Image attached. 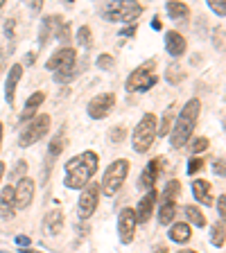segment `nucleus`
Returning a JSON list of instances; mask_svg holds the SVG:
<instances>
[{"label":"nucleus","mask_w":226,"mask_h":253,"mask_svg":"<svg viewBox=\"0 0 226 253\" xmlns=\"http://www.w3.org/2000/svg\"><path fill=\"white\" fill-rule=\"evenodd\" d=\"M97 154L95 151H84L79 156L70 158L66 163V188L79 190L93 179V174L97 172Z\"/></svg>","instance_id":"obj_1"},{"label":"nucleus","mask_w":226,"mask_h":253,"mask_svg":"<svg viewBox=\"0 0 226 253\" xmlns=\"http://www.w3.org/2000/svg\"><path fill=\"white\" fill-rule=\"evenodd\" d=\"M199 111H201V104L197 97H192V100L186 102V107L181 108V113H179V118H177V124H174L172 131H170V143H172V147H177V149L186 147V143L190 140V136H192V131H194V124L199 120Z\"/></svg>","instance_id":"obj_2"},{"label":"nucleus","mask_w":226,"mask_h":253,"mask_svg":"<svg viewBox=\"0 0 226 253\" xmlns=\"http://www.w3.org/2000/svg\"><path fill=\"white\" fill-rule=\"evenodd\" d=\"M129 161H124V158H118L115 163H111L109 165V170L104 172V179H102V185H100V190H102L107 197H111V194H115L120 188H122L124 179H127V174H129Z\"/></svg>","instance_id":"obj_3"},{"label":"nucleus","mask_w":226,"mask_h":253,"mask_svg":"<svg viewBox=\"0 0 226 253\" xmlns=\"http://www.w3.org/2000/svg\"><path fill=\"white\" fill-rule=\"evenodd\" d=\"M156 115L154 113H147L145 118L138 122V127L134 129V149L138 151V154H143V151H147L151 147V143H154V138H156Z\"/></svg>","instance_id":"obj_4"},{"label":"nucleus","mask_w":226,"mask_h":253,"mask_svg":"<svg viewBox=\"0 0 226 253\" xmlns=\"http://www.w3.org/2000/svg\"><path fill=\"white\" fill-rule=\"evenodd\" d=\"M154 68H156V61H147V64L138 66L129 75L127 79V91L134 93V91H147L156 84V75H154Z\"/></svg>","instance_id":"obj_5"},{"label":"nucleus","mask_w":226,"mask_h":253,"mask_svg":"<svg viewBox=\"0 0 226 253\" xmlns=\"http://www.w3.org/2000/svg\"><path fill=\"white\" fill-rule=\"evenodd\" d=\"M143 5L138 2H122V0H115V2H109L104 7V14H107L109 21H122V23H131L140 16Z\"/></svg>","instance_id":"obj_6"},{"label":"nucleus","mask_w":226,"mask_h":253,"mask_svg":"<svg viewBox=\"0 0 226 253\" xmlns=\"http://www.w3.org/2000/svg\"><path fill=\"white\" fill-rule=\"evenodd\" d=\"M48 129H50V115H45V113L37 115V118H34L30 124H25V129L21 131L18 143H21V147L34 145V143H38V140L48 134Z\"/></svg>","instance_id":"obj_7"},{"label":"nucleus","mask_w":226,"mask_h":253,"mask_svg":"<svg viewBox=\"0 0 226 253\" xmlns=\"http://www.w3.org/2000/svg\"><path fill=\"white\" fill-rule=\"evenodd\" d=\"M97 199H100V183L88 181V183L81 188V194H79V217L81 219H88V217L95 213Z\"/></svg>","instance_id":"obj_8"},{"label":"nucleus","mask_w":226,"mask_h":253,"mask_svg":"<svg viewBox=\"0 0 226 253\" xmlns=\"http://www.w3.org/2000/svg\"><path fill=\"white\" fill-rule=\"evenodd\" d=\"M75 61H77L75 50L61 48L59 52H54V57L48 61V68L54 70L57 75H66V72H75Z\"/></svg>","instance_id":"obj_9"},{"label":"nucleus","mask_w":226,"mask_h":253,"mask_svg":"<svg viewBox=\"0 0 226 253\" xmlns=\"http://www.w3.org/2000/svg\"><path fill=\"white\" fill-rule=\"evenodd\" d=\"M113 104H115V95L113 93H100L97 97H93L91 104H88V115L95 120H102L111 113Z\"/></svg>","instance_id":"obj_10"},{"label":"nucleus","mask_w":226,"mask_h":253,"mask_svg":"<svg viewBox=\"0 0 226 253\" xmlns=\"http://www.w3.org/2000/svg\"><path fill=\"white\" fill-rule=\"evenodd\" d=\"M136 213L131 208H124L120 213V219H118V231H120V240L124 244H129L134 240V233H136Z\"/></svg>","instance_id":"obj_11"},{"label":"nucleus","mask_w":226,"mask_h":253,"mask_svg":"<svg viewBox=\"0 0 226 253\" xmlns=\"http://www.w3.org/2000/svg\"><path fill=\"white\" fill-rule=\"evenodd\" d=\"M34 190H37V185H34L32 179H21V181H18V185L14 188V201H16V208H27V206L32 204Z\"/></svg>","instance_id":"obj_12"},{"label":"nucleus","mask_w":226,"mask_h":253,"mask_svg":"<svg viewBox=\"0 0 226 253\" xmlns=\"http://www.w3.org/2000/svg\"><path fill=\"white\" fill-rule=\"evenodd\" d=\"M165 165V158H154V161L147 163V167L140 174V188L154 190V183H156V177L161 172V167Z\"/></svg>","instance_id":"obj_13"},{"label":"nucleus","mask_w":226,"mask_h":253,"mask_svg":"<svg viewBox=\"0 0 226 253\" xmlns=\"http://www.w3.org/2000/svg\"><path fill=\"white\" fill-rule=\"evenodd\" d=\"M156 190H150V192L140 199L138 204V210H134L136 213V221H140V224H145L147 219L151 217V213H154V204H156Z\"/></svg>","instance_id":"obj_14"},{"label":"nucleus","mask_w":226,"mask_h":253,"mask_svg":"<svg viewBox=\"0 0 226 253\" xmlns=\"http://www.w3.org/2000/svg\"><path fill=\"white\" fill-rule=\"evenodd\" d=\"M16 213V201H14V185H7L0 192V217L2 219H11Z\"/></svg>","instance_id":"obj_15"},{"label":"nucleus","mask_w":226,"mask_h":253,"mask_svg":"<svg viewBox=\"0 0 226 253\" xmlns=\"http://www.w3.org/2000/svg\"><path fill=\"white\" fill-rule=\"evenodd\" d=\"M64 27V18L61 16H48L43 23H41V45L48 43V38L54 36L57 38V34H59V30Z\"/></svg>","instance_id":"obj_16"},{"label":"nucleus","mask_w":226,"mask_h":253,"mask_svg":"<svg viewBox=\"0 0 226 253\" xmlns=\"http://www.w3.org/2000/svg\"><path fill=\"white\" fill-rule=\"evenodd\" d=\"M23 75V66L16 64L9 68V75H7V81H5V100L9 104H14V95H16V84Z\"/></svg>","instance_id":"obj_17"},{"label":"nucleus","mask_w":226,"mask_h":253,"mask_svg":"<svg viewBox=\"0 0 226 253\" xmlns=\"http://www.w3.org/2000/svg\"><path fill=\"white\" fill-rule=\"evenodd\" d=\"M186 48H188V43H186V38L179 32L172 30V32L165 34V50L172 54V57H181V54L186 52Z\"/></svg>","instance_id":"obj_18"},{"label":"nucleus","mask_w":226,"mask_h":253,"mask_svg":"<svg viewBox=\"0 0 226 253\" xmlns=\"http://www.w3.org/2000/svg\"><path fill=\"white\" fill-rule=\"evenodd\" d=\"M45 100V93H34V95H30V100L25 102V108H23V113H21V122H27V120H34L37 118V111L38 107L43 104Z\"/></svg>","instance_id":"obj_19"},{"label":"nucleus","mask_w":226,"mask_h":253,"mask_svg":"<svg viewBox=\"0 0 226 253\" xmlns=\"http://www.w3.org/2000/svg\"><path fill=\"white\" fill-rule=\"evenodd\" d=\"M192 192H194V199L199 201L204 206H210L213 204V194H210V183L204 181V179H197L192 183Z\"/></svg>","instance_id":"obj_20"},{"label":"nucleus","mask_w":226,"mask_h":253,"mask_svg":"<svg viewBox=\"0 0 226 253\" xmlns=\"http://www.w3.org/2000/svg\"><path fill=\"white\" fill-rule=\"evenodd\" d=\"M61 231H64V215H61V210L48 213V217H45V233L48 235H59Z\"/></svg>","instance_id":"obj_21"},{"label":"nucleus","mask_w":226,"mask_h":253,"mask_svg":"<svg viewBox=\"0 0 226 253\" xmlns=\"http://www.w3.org/2000/svg\"><path fill=\"white\" fill-rule=\"evenodd\" d=\"M167 14H170V18L172 21H186V18L190 16V9L186 2H177V0H170L167 2Z\"/></svg>","instance_id":"obj_22"},{"label":"nucleus","mask_w":226,"mask_h":253,"mask_svg":"<svg viewBox=\"0 0 226 253\" xmlns=\"http://www.w3.org/2000/svg\"><path fill=\"white\" fill-rule=\"evenodd\" d=\"M170 240L172 242H188L190 240V226L186 224V221H179V224H174L172 228H170Z\"/></svg>","instance_id":"obj_23"},{"label":"nucleus","mask_w":226,"mask_h":253,"mask_svg":"<svg viewBox=\"0 0 226 253\" xmlns=\"http://www.w3.org/2000/svg\"><path fill=\"white\" fill-rule=\"evenodd\" d=\"M177 215V201H161V210H158V221L161 224H170Z\"/></svg>","instance_id":"obj_24"},{"label":"nucleus","mask_w":226,"mask_h":253,"mask_svg":"<svg viewBox=\"0 0 226 253\" xmlns=\"http://www.w3.org/2000/svg\"><path fill=\"white\" fill-rule=\"evenodd\" d=\"M183 215H186V219L192 221L194 226H199V228L206 226V217H204V213H201L197 206H186V208H183Z\"/></svg>","instance_id":"obj_25"},{"label":"nucleus","mask_w":226,"mask_h":253,"mask_svg":"<svg viewBox=\"0 0 226 253\" xmlns=\"http://www.w3.org/2000/svg\"><path fill=\"white\" fill-rule=\"evenodd\" d=\"M64 147H66V134H64V131H59V134H57V138L50 143L48 156H50V158H57L61 151H64Z\"/></svg>","instance_id":"obj_26"},{"label":"nucleus","mask_w":226,"mask_h":253,"mask_svg":"<svg viewBox=\"0 0 226 253\" xmlns=\"http://www.w3.org/2000/svg\"><path fill=\"white\" fill-rule=\"evenodd\" d=\"M179 197H181V183H179V181H170V183L165 185V190H163V199L177 201Z\"/></svg>","instance_id":"obj_27"},{"label":"nucleus","mask_w":226,"mask_h":253,"mask_svg":"<svg viewBox=\"0 0 226 253\" xmlns=\"http://www.w3.org/2000/svg\"><path fill=\"white\" fill-rule=\"evenodd\" d=\"M183 70H181V66L179 64H172L170 68H167V72H165V79L170 81V84H179V81H183Z\"/></svg>","instance_id":"obj_28"},{"label":"nucleus","mask_w":226,"mask_h":253,"mask_svg":"<svg viewBox=\"0 0 226 253\" xmlns=\"http://www.w3.org/2000/svg\"><path fill=\"white\" fill-rule=\"evenodd\" d=\"M77 43L84 45V48H91L93 45V34H91V27H79L77 30Z\"/></svg>","instance_id":"obj_29"},{"label":"nucleus","mask_w":226,"mask_h":253,"mask_svg":"<svg viewBox=\"0 0 226 253\" xmlns=\"http://www.w3.org/2000/svg\"><path fill=\"white\" fill-rule=\"evenodd\" d=\"M174 104L170 108H167V113H165V118H163V122H161V129L156 131V134H161V136H167L170 131H172V118H174Z\"/></svg>","instance_id":"obj_30"},{"label":"nucleus","mask_w":226,"mask_h":253,"mask_svg":"<svg viewBox=\"0 0 226 253\" xmlns=\"http://www.w3.org/2000/svg\"><path fill=\"white\" fill-rule=\"evenodd\" d=\"M5 34H7V41H9V52H11L14 43H16V21L14 18H7L5 21Z\"/></svg>","instance_id":"obj_31"},{"label":"nucleus","mask_w":226,"mask_h":253,"mask_svg":"<svg viewBox=\"0 0 226 253\" xmlns=\"http://www.w3.org/2000/svg\"><path fill=\"white\" fill-rule=\"evenodd\" d=\"M213 244L224 247V221H220V224L213 226Z\"/></svg>","instance_id":"obj_32"},{"label":"nucleus","mask_w":226,"mask_h":253,"mask_svg":"<svg viewBox=\"0 0 226 253\" xmlns=\"http://www.w3.org/2000/svg\"><path fill=\"white\" fill-rule=\"evenodd\" d=\"M208 149V138H194L192 145H190V151L192 154H201V151Z\"/></svg>","instance_id":"obj_33"},{"label":"nucleus","mask_w":226,"mask_h":253,"mask_svg":"<svg viewBox=\"0 0 226 253\" xmlns=\"http://www.w3.org/2000/svg\"><path fill=\"white\" fill-rule=\"evenodd\" d=\"M113 64H115V59H113L111 54H100V57H97V66H100V68H113Z\"/></svg>","instance_id":"obj_34"},{"label":"nucleus","mask_w":226,"mask_h":253,"mask_svg":"<svg viewBox=\"0 0 226 253\" xmlns=\"http://www.w3.org/2000/svg\"><path fill=\"white\" fill-rule=\"evenodd\" d=\"M204 167V161L201 158H190V163H188V174H197Z\"/></svg>","instance_id":"obj_35"},{"label":"nucleus","mask_w":226,"mask_h":253,"mask_svg":"<svg viewBox=\"0 0 226 253\" xmlns=\"http://www.w3.org/2000/svg\"><path fill=\"white\" fill-rule=\"evenodd\" d=\"M25 172H27V163H25V161H18V163H16V167H14V172H11V179L23 177Z\"/></svg>","instance_id":"obj_36"},{"label":"nucleus","mask_w":226,"mask_h":253,"mask_svg":"<svg viewBox=\"0 0 226 253\" xmlns=\"http://www.w3.org/2000/svg\"><path fill=\"white\" fill-rule=\"evenodd\" d=\"M124 134H127V129H124V127H115V129L111 131V140H113V143H120V140L124 138Z\"/></svg>","instance_id":"obj_37"},{"label":"nucleus","mask_w":226,"mask_h":253,"mask_svg":"<svg viewBox=\"0 0 226 253\" xmlns=\"http://www.w3.org/2000/svg\"><path fill=\"white\" fill-rule=\"evenodd\" d=\"M226 197L224 194H220V199H217V210H220V219H226Z\"/></svg>","instance_id":"obj_38"},{"label":"nucleus","mask_w":226,"mask_h":253,"mask_svg":"<svg viewBox=\"0 0 226 253\" xmlns=\"http://www.w3.org/2000/svg\"><path fill=\"white\" fill-rule=\"evenodd\" d=\"M222 38H224V27H220V30L215 32V45L220 50H224V41H222Z\"/></svg>","instance_id":"obj_39"},{"label":"nucleus","mask_w":226,"mask_h":253,"mask_svg":"<svg viewBox=\"0 0 226 253\" xmlns=\"http://www.w3.org/2000/svg\"><path fill=\"white\" fill-rule=\"evenodd\" d=\"M208 5H210V9H213V11H217L220 16H224V14H226V7L222 5V2H208Z\"/></svg>","instance_id":"obj_40"},{"label":"nucleus","mask_w":226,"mask_h":253,"mask_svg":"<svg viewBox=\"0 0 226 253\" xmlns=\"http://www.w3.org/2000/svg\"><path fill=\"white\" fill-rule=\"evenodd\" d=\"M30 242H32V240H30L27 235H18V237H16V244H18V247H23V249L30 247Z\"/></svg>","instance_id":"obj_41"},{"label":"nucleus","mask_w":226,"mask_h":253,"mask_svg":"<svg viewBox=\"0 0 226 253\" xmlns=\"http://www.w3.org/2000/svg\"><path fill=\"white\" fill-rule=\"evenodd\" d=\"M215 174L217 177H224V158H220V161L215 163Z\"/></svg>","instance_id":"obj_42"},{"label":"nucleus","mask_w":226,"mask_h":253,"mask_svg":"<svg viewBox=\"0 0 226 253\" xmlns=\"http://www.w3.org/2000/svg\"><path fill=\"white\" fill-rule=\"evenodd\" d=\"M151 253H167V249L165 247H154L151 249Z\"/></svg>","instance_id":"obj_43"},{"label":"nucleus","mask_w":226,"mask_h":253,"mask_svg":"<svg viewBox=\"0 0 226 253\" xmlns=\"http://www.w3.org/2000/svg\"><path fill=\"white\" fill-rule=\"evenodd\" d=\"M151 27H154V30H161V21H158V18H154V21H151Z\"/></svg>","instance_id":"obj_44"},{"label":"nucleus","mask_w":226,"mask_h":253,"mask_svg":"<svg viewBox=\"0 0 226 253\" xmlns=\"http://www.w3.org/2000/svg\"><path fill=\"white\" fill-rule=\"evenodd\" d=\"M2 134H5V127H2V122H0V145H2Z\"/></svg>","instance_id":"obj_45"},{"label":"nucleus","mask_w":226,"mask_h":253,"mask_svg":"<svg viewBox=\"0 0 226 253\" xmlns=\"http://www.w3.org/2000/svg\"><path fill=\"white\" fill-rule=\"evenodd\" d=\"M2 174H5V163H0V179H2Z\"/></svg>","instance_id":"obj_46"},{"label":"nucleus","mask_w":226,"mask_h":253,"mask_svg":"<svg viewBox=\"0 0 226 253\" xmlns=\"http://www.w3.org/2000/svg\"><path fill=\"white\" fill-rule=\"evenodd\" d=\"M179 253H197V251H190V249H188V251H179Z\"/></svg>","instance_id":"obj_47"},{"label":"nucleus","mask_w":226,"mask_h":253,"mask_svg":"<svg viewBox=\"0 0 226 253\" xmlns=\"http://www.w3.org/2000/svg\"><path fill=\"white\" fill-rule=\"evenodd\" d=\"M0 9H2V0H0Z\"/></svg>","instance_id":"obj_48"}]
</instances>
